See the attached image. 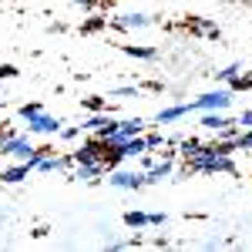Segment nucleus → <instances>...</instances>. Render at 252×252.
Returning a JSON list of instances; mask_svg holds the SVG:
<instances>
[{
  "mask_svg": "<svg viewBox=\"0 0 252 252\" xmlns=\"http://www.w3.org/2000/svg\"><path fill=\"white\" fill-rule=\"evenodd\" d=\"M192 104H195V111H225L232 104V91L215 88V91H205L202 97H195Z\"/></svg>",
  "mask_w": 252,
  "mask_h": 252,
  "instance_id": "1",
  "label": "nucleus"
},
{
  "mask_svg": "<svg viewBox=\"0 0 252 252\" xmlns=\"http://www.w3.org/2000/svg\"><path fill=\"white\" fill-rule=\"evenodd\" d=\"M34 152V145H31V138H20V135H10L3 145H0V155L14 158V161H27Z\"/></svg>",
  "mask_w": 252,
  "mask_h": 252,
  "instance_id": "2",
  "label": "nucleus"
},
{
  "mask_svg": "<svg viewBox=\"0 0 252 252\" xmlns=\"http://www.w3.org/2000/svg\"><path fill=\"white\" fill-rule=\"evenodd\" d=\"M61 125H64V121L54 118V115H47V111H37V115L27 118V131H34V135H58Z\"/></svg>",
  "mask_w": 252,
  "mask_h": 252,
  "instance_id": "3",
  "label": "nucleus"
},
{
  "mask_svg": "<svg viewBox=\"0 0 252 252\" xmlns=\"http://www.w3.org/2000/svg\"><path fill=\"white\" fill-rule=\"evenodd\" d=\"M108 182H111V185H115V189H125V192H128V189H141V185H145V172H125V168H111V178H108Z\"/></svg>",
  "mask_w": 252,
  "mask_h": 252,
  "instance_id": "4",
  "label": "nucleus"
},
{
  "mask_svg": "<svg viewBox=\"0 0 252 252\" xmlns=\"http://www.w3.org/2000/svg\"><path fill=\"white\" fill-rule=\"evenodd\" d=\"M74 161H101L104 158V141L101 138H91V141H84L78 152H71Z\"/></svg>",
  "mask_w": 252,
  "mask_h": 252,
  "instance_id": "5",
  "label": "nucleus"
},
{
  "mask_svg": "<svg viewBox=\"0 0 252 252\" xmlns=\"http://www.w3.org/2000/svg\"><path fill=\"white\" fill-rule=\"evenodd\" d=\"M115 125H118V121H115L111 115H104V111H94V115L88 118L81 128H88V131H97V138H104L108 131H111V128H115Z\"/></svg>",
  "mask_w": 252,
  "mask_h": 252,
  "instance_id": "6",
  "label": "nucleus"
},
{
  "mask_svg": "<svg viewBox=\"0 0 252 252\" xmlns=\"http://www.w3.org/2000/svg\"><path fill=\"white\" fill-rule=\"evenodd\" d=\"M148 24H152L148 14H121V17L111 20L115 31H138V27H148Z\"/></svg>",
  "mask_w": 252,
  "mask_h": 252,
  "instance_id": "7",
  "label": "nucleus"
},
{
  "mask_svg": "<svg viewBox=\"0 0 252 252\" xmlns=\"http://www.w3.org/2000/svg\"><path fill=\"white\" fill-rule=\"evenodd\" d=\"M175 168H172V158H161V161H152L148 168H145V185H155L161 178H168Z\"/></svg>",
  "mask_w": 252,
  "mask_h": 252,
  "instance_id": "8",
  "label": "nucleus"
},
{
  "mask_svg": "<svg viewBox=\"0 0 252 252\" xmlns=\"http://www.w3.org/2000/svg\"><path fill=\"white\" fill-rule=\"evenodd\" d=\"M189 111H195V104H172V108H165V111L155 115V125H172L178 118H185Z\"/></svg>",
  "mask_w": 252,
  "mask_h": 252,
  "instance_id": "9",
  "label": "nucleus"
},
{
  "mask_svg": "<svg viewBox=\"0 0 252 252\" xmlns=\"http://www.w3.org/2000/svg\"><path fill=\"white\" fill-rule=\"evenodd\" d=\"M189 31H195V34H205V37L219 40V27H215L212 20H205V17H189Z\"/></svg>",
  "mask_w": 252,
  "mask_h": 252,
  "instance_id": "10",
  "label": "nucleus"
},
{
  "mask_svg": "<svg viewBox=\"0 0 252 252\" xmlns=\"http://www.w3.org/2000/svg\"><path fill=\"white\" fill-rule=\"evenodd\" d=\"M27 172H31V168H27L24 161H17V165H10V168H3V172H0V182L17 185V182H24V178H27Z\"/></svg>",
  "mask_w": 252,
  "mask_h": 252,
  "instance_id": "11",
  "label": "nucleus"
},
{
  "mask_svg": "<svg viewBox=\"0 0 252 252\" xmlns=\"http://www.w3.org/2000/svg\"><path fill=\"white\" fill-rule=\"evenodd\" d=\"M128 58H138V61H155L158 58V47H138V44H125L121 47Z\"/></svg>",
  "mask_w": 252,
  "mask_h": 252,
  "instance_id": "12",
  "label": "nucleus"
},
{
  "mask_svg": "<svg viewBox=\"0 0 252 252\" xmlns=\"http://www.w3.org/2000/svg\"><path fill=\"white\" fill-rule=\"evenodd\" d=\"M125 225H128V229H145V225H148V215L131 209V212H125Z\"/></svg>",
  "mask_w": 252,
  "mask_h": 252,
  "instance_id": "13",
  "label": "nucleus"
},
{
  "mask_svg": "<svg viewBox=\"0 0 252 252\" xmlns=\"http://www.w3.org/2000/svg\"><path fill=\"white\" fill-rule=\"evenodd\" d=\"M81 104H84V111H91V115H94V111H108V101H104V97H97V94L84 97Z\"/></svg>",
  "mask_w": 252,
  "mask_h": 252,
  "instance_id": "14",
  "label": "nucleus"
},
{
  "mask_svg": "<svg viewBox=\"0 0 252 252\" xmlns=\"http://www.w3.org/2000/svg\"><path fill=\"white\" fill-rule=\"evenodd\" d=\"M198 138H178V152H182V158H189V155H195L198 152Z\"/></svg>",
  "mask_w": 252,
  "mask_h": 252,
  "instance_id": "15",
  "label": "nucleus"
},
{
  "mask_svg": "<svg viewBox=\"0 0 252 252\" xmlns=\"http://www.w3.org/2000/svg\"><path fill=\"white\" fill-rule=\"evenodd\" d=\"M104 24H108L104 17H88L84 24H81V34H97V31H101Z\"/></svg>",
  "mask_w": 252,
  "mask_h": 252,
  "instance_id": "16",
  "label": "nucleus"
},
{
  "mask_svg": "<svg viewBox=\"0 0 252 252\" xmlns=\"http://www.w3.org/2000/svg\"><path fill=\"white\" fill-rule=\"evenodd\" d=\"M235 74H242V64H229V67L215 71V81H232Z\"/></svg>",
  "mask_w": 252,
  "mask_h": 252,
  "instance_id": "17",
  "label": "nucleus"
},
{
  "mask_svg": "<svg viewBox=\"0 0 252 252\" xmlns=\"http://www.w3.org/2000/svg\"><path fill=\"white\" fill-rule=\"evenodd\" d=\"M161 145H168V138H165V135H158V131L145 135V148H148V152H155V148H161Z\"/></svg>",
  "mask_w": 252,
  "mask_h": 252,
  "instance_id": "18",
  "label": "nucleus"
},
{
  "mask_svg": "<svg viewBox=\"0 0 252 252\" xmlns=\"http://www.w3.org/2000/svg\"><path fill=\"white\" fill-rule=\"evenodd\" d=\"M229 84H232L229 91H249V88H252V78H246V74H235Z\"/></svg>",
  "mask_w": 252,
  "mask_h": 252,
  "instance_id": "19",
  "label": "nucleus"
},
{
  "mask_svg": "<svg viewBox=\"0 0 252 252\" xmlns=\"http://www.w3.org/2000/svg\"><path fill=\"white\" fill-rule=\"evenodd\" d=\"M235 148H242V152H249V148H252V128L235 135Z\"/></svg>",
  "mask_w": 252,
  "mask_h": 252,
  "instance_id": "20",
  "label": "nucleus"
},
{
  "mask_svg": "<svg viewBox=\"0 0 252 252\" xmlns=\"http://www.w3.org/2000/svg\"><path fill=\"white\" fill-rule=\"evenodd\" d=\"M37 111H44V108H40L37 101H31V104H20V111H17V115L24 118V121H27V118H31V115H37Z\"/></svg>",
  "mask_w": 252,
  "mask_h": 252,
  "instance_id": "21",
  "label": "nucleus"
},
{
  "mask_svg": "<svg viewBox=\"0 0 252 252\" xmlns=\"http://www.w3.org/2000/svg\"><path fill=\"white\" fill-rule=\"evenodd\" d=\"M235 125H239V131H249L252 128V111H242V115L235 118Z\"/></svg>",
  "mask_w": 252,
  "mask_h": 252,
  "instance_id": "22",
  "label": "nucleus"
},
{
  "mask_svg": "<svg viewBox=\"0 0 252 252\" xmlns=\"http://www.w3.org/2000/svg\"><path fill=\"white\" fill-rule=\"evenodd\" d=\"M111 94H115V97H125V94H138V84H125V88H115Z\"/></svg>",
  "mask_w": 252,
  "mask_h": 252,
  "instance_id": "23",
  "label": "nucleus"
},
{
  "mask_svg": "<svg viewBox=\"0 0 252 252\" xmlns=\"http://www.w3.org/2000/svg\"><path fill=\"white\" fill-rule=\"evenodd\" d=\"M165 222H168V215H165V212H152V215H148V225H165Z\"/></svg>",
  "mask_w": 252,
  "mask_h": 252,
  "instance_id": "24",
  "label": "nucleus"
},
{
  "mask_svg": "<svg viewBox=\"0 0 252 252\" xmlns=\"http://www.w3.org/2000/svg\"><path fill=\"white\" fill-rule=\"evenodd\" d=\"M58 135H61V138H64V141H74V138H78V135H81V128H61Z\"/></svg>",
  "mask_w": 252,
  "mask_h": 252,
  "instance_id": "25",
  "label": "nucleus"
},
{
  "mask_svg": "<svg viewBox=\"0 0 252 252\" xmlns=\"http://www.w3.org/2000/svg\"><path fill=\"white\" fill-rule=\"evenodd\" d=\"M0 78H17V67L14 64H0Z\"/></svg>",
  "mask_w": 252,
  "mask_h": 252,
  "instance_id": "26",
  "label": "nucleus"
},
{
  "mask_svg": "<svg viewBox=\"0 0 252 252\" xmlns=\"http://www.w3.org/2000/svg\"><path fill=\"white\" fill-rule=\"evenodd\" d=\"M74 3H78V7H94L97 0H74Z\"/></svg>",
  "mask_w": 252,
  "mask_h": 252,
  "instance_id": "27",
  "label": "nucleus"
},
{
  "mask_svg": "<svg viewBox=\"0 0 252 252\" xmlns=\"http://www.w3.org/2000/svg\"><path fill=\"white\" fill-rule=\"evenodd\" d=\"M7 138H10V131H3V128H0V145H3Z\"/></svg>",
  "mask_w": 252,
  "mask_h": 252,
  "instance_id": "28",
  "label": "nucleus"
}]
</instances>
